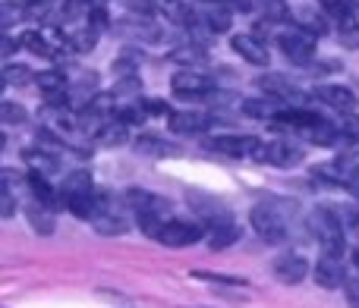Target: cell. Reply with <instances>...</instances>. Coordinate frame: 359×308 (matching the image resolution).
<instances>
[{
  "label": "cell",
  "instance_id": "cell-1",
  "mask_svg": "<svg viewBox=\"0 0 359 308\" xmlns=\"http://www.w3.org/2000/svg\"><path fill=\"white\" fill-rule=\"evenodd\" d=\"M249 220H252V230L265 242H287L293 236V230H297L299 204L293 202V198L268 195V198H262L259 204H252Z\"/></svg>",
  "mask_w": 359,
  "mask_h": 308
},
{
  "label": "cell",
  "instance_id": "cell-2",
  "mask_svg": "<svg viewBox=\"0 0 359 308\" xmlns=\"http://www.w3.org/2000/svg\"><path fill=\"white\" fill-rule=\"evenodd\" d=\"M306 230L316 236V242L325 248V255L344 252V223L331 208H312L306 214Z\"/></svg>",
  "mask_w": 359,
  "mask_h": 308
},
{
  "label": "cell",
  "instance_id": "cell-3",
  "mask_svg": "<svg viewBox=\"0 0 359 308\" xmlns=\"http://www.w3.org/2000/svg\"><path fill=\"white\" fill-rule=\"evenodd\" d=\"M205 148L227 154V158H259L262 142L255 136H243V132H230V136H208L205 139Z\"/></svg>",
  "mask_w": 359,
  "mask_h": 308
},
{
  "label": "cell",
  "instance_id": "cell-4",
  "mask_svg": "<svg viewBox=\"0 0 359 308\" xmlns=\"http://www.w3.org/2000/svg\"><path fill=\"white\" fill-rule=\"evenodd\" d=\"M186 198H189L192 211L202 217L205 230H215V227H224V223H233V217H230V208L217 202L215 195H205V192H186Z\"/></svg>",
  "mask_w": 359,
  "mask_h": 308
},
{
  "label": "cell",
  "instance_id": "cell-5",
  "mask_svg": "<svg viewBox=\"0 0 359 308\" xmlns=\"http://www.w3.org/2000/svg\"><path fill=\"white\" fill-rule=\"evenodd\" d=\"M278 44L280 50L287 54V60L293 63H312V57H316V35L306 29H293V31H280L278 35Z\"/></svg>",
  "mask_w": 359,
  "mask_h": 308
},
{
  "label": "cell",
  "instance_id": "cell-6",
  "mask_svg": "<svg viewBox=\"0 0 359 308\" xmlns=\"http://www.w3.org/2000/svg\"><path fill=\"white\" fill-rule=\"evenodd\" d=\"M88 223H92V227L98 230L101 236H120V233H126V227H130L123 208H120L114 198H101L98 211H95V217Z\"/></svg>",
  "mask_w": 359,
  "mask_h": 308
},
{
  "label": "cell",
  "instance_id": "cell-7",
  "mask_svg": "<svg viewBox=\"0 0 359 308\" xmlns=\"http://www.w3.org/2000/svg\"><path fill=\"white\" fill-rule=\"evenodd\" d=\"M205 236V230L198 223H189V220H168L158 236V242L168 248H186V246H196L198 239Z\"/></svg>",
  "mask_w": 359,
  "mask_h": 308
},
{
  "label": "cell",
  "instance_id": "cell-8",
  "mask_svg": "<svg viewBox=\"0 0 359 308\" xmlns=\"http://www.w3.org/2000/svg\"><path fill=\"white\" fill-rule=\"evenodd\" d=\"M170 88H174L177 98H208V92L215 85H211L208 76L196 73V69H180V73H174V79H170Z\"/></svg>",
  "mask_w": 359,
  "mask_h": 308
},
{
  "label": "cell",
  "instance_id": "cell-9",
  "mask_svg": "<svg viewBox=\"0 0 359 308\" xmlns=\"http://www.w3.org/2000/svg\"><path fill=\"white\" fill-rule=\"evenodd\" d=\"M316 173L322 179H328L331 186H344V189H353V186L359 183V164H353L350 158L328 160V164H322Z\"/></svg>",
  "mask_w": 359,
  "mask_h": 308
},
{
  "label": "cell",
  "instance_id": "cell-10",
  "mask_svg": "<svg viewBox=\"0 0 359 308\" xmlns=\"http://www.w3.org/2000/svg\"><path fill=\"white\" fill-rule=\"evenodd\" d=\"M211 126V117L205 111H177L168 117V130L174 136H198Z\"/></svg>",
  "mask_w": 359,
  "mask_h": 308
},
{
  "label": "cell",
  "instance_id": "cell-11",
  "mask_svg": "<svg viewBox=\"0 0 359 308\" xmlns=\"http://www.w3.org/2000/svg\"><path fill=\"white\" fill-rule=\"evenodd\" d=\"M271 271H274V277H278L280 284L297 286V284H303V280H306V274H309V265H306L303 255L287 252V255H280V258L274 261Z\"/></svg>",
  "mask_w": 359,
  "mask_h": 308
},
{
  "label": "cell",
  "instance_id": "cell-12",
  "mask_svg": "<svg viewBox=\"0 0 359 308\" xmlns=\"http://www.w3.org/2000/svg\"><path fill=\"white\" fill-rule=\"evenodd\" d=\"M316 284L322 286V290H337V286L347 284V271H344L341 258L337 255H322V258L316 261Z\"/></svg>",
  "mask_w": 359,
  "mask_h": 308
},
{
  "label": "cell",
  "instance_id": "cell-13",
  "mask_svg": "<svg viewBox=\"0 0 359 308\" xmlns=\"http://www.w3.org/2000/svg\"><path fill=\"white\" fill-rule=\"evenodd\" d=\"M233 50L243 57L246 63H252V66H268V48H265V41H259V38L252 35V31H243V35H233Z\"/></svg>",
  "mask_w": 359,
  "mask_h": 308
},
{
  "label": "cell",
  "instance_id": "cell-14",
  "mask_svg": "<svg viewBox=\"0 0 359 308\" xmlns=\"http://www.w3.org/2000/svg\"><path fill=\"white\" fill-rule=\"evenodd\" d=\"M318 98L325 101L328 107H334V111H341V113H353L356 111V94H353V88H347V85H318Z\"/></svg>",
  "mask_w": 359,
  "mask_h": 308
},
{
  "label": "cell",
  "instance_id": "cell-15",
  "mask_svg": "<svg viewBox=\"0 0 359 308\" xmlns=\"http://www.w3.org/2000/svg\"><path fill=\"white\" fill-rule=\"evenodd\" d=\"M299 158H303L299 148H293V145H287L284 139H278V142H271V145H262V151L255 160H265V164H274V167H293Z\"/></svg>",
  "mask_w": 359,
  "mask_h": 308
},
{
  "label": "cell",
  "instance_id": "cell-16",
  "mask_svg": "<svg viewBox=\"0 0 359 308\" xmlns=\"http://www.w3.org/2000/svg\"><path fill=\"white\" fill-rule=\"evenodd\" d=\"M82 195H95V179L88 170H76L63 179L60 186V204L69 202V198H82Z\"/></svg>",
  "mask_w": 359,
  "mask_h": 308
},
{
  "label": "cell",
  "instance_id": "cell-17",
  "mask_svg": "<svg viewBox=\"0 0 359 308\" xmlns=\"http://www.w3.org/2000/svg\"><path fill=\"white\" fill-rule=\"evenodd\" d=\"M19 44L35 50V54H41V57H50V60L60 57V41H54L50 35H41V31H25V35L19 38Z\"/></svg>",
  "mask_w": 359,
  "mask_h": 308
},
{
  "label": "cell",
  "instance_id": "cell-18",
  "mask_svg": "<svg viewBox=\"0 0 359 308\" xmlns=\"http://www.w3.org/2000/svg\"><path fill=\"white\" fill-rule=\"evenodd\" d=\"M243 113L252 120H278L280 113H284V107H280V101H243Z\"/></svg>",
  "mask_w": 359,
  "mask_h": 308
},
{
  "label": "cell",
  "instance_id": "cell-19",
  "mask_svg": "<svg viewBox=\"0 0 359 308\" xmlns=\"http://www.w3.org/2000/svg\"><path fill=\"white\" fill-rule=\"evenodd\" d=\"M29 220H32V227H35V233H41V236L54 233V211L44 208L41 202H32L29 204Z\"/></svg>",
  "mask_w": 359,
  "mask_h": 308
},
{
  "label": "cell",
  "instance_id": "cell-20",
  "mask_svg": "<svg viewBox=\"0 0 359 308\" xmlns=\"http://www.w3.org/2000/svg\"><path fill=\"white\" fill-rule=\"evenodd\" d=\"M259 85L265 88V92L271 94V98H297V88H293V82L287 79V76H278V73L262 76Z\"/></svg>",
  "mask_w": 359,
  "mask_h": 308
},
{
  "label": "cell",
  "instance_id": "cell-21",
  "mask_svg": "<svg viewBox=\"0 0 359 308\" xmlns=\"http://www.w3.org/2000/svg\"><path fill=\"white\" fill-rule=\"evenodd\" d=\"M236 236H240V230H236L233 223H224V227L208 230V246L211 248H227V246L236 242Z\"/></svg>",
  "mask_w": 359,
  "mask_h": 308
},
{
  "label": "cell",
  "instance_id": "cell-22",
  "mask_svg": "<svg viewBox=\"0 0 359 308\" xmlns=\"http://www.w3.org/2000/svg\"><path fill=\"white\" fill-rule=\"evenodd\" d=\"M32 79H35V73H32L29 66H19V63H6L4 66V82L6 85L22 88V85H29Z\"/></svg>",
  "mask_w": 359,
  "mask_h": 308
},
{
  "label": "cell",
  "instance_id": "cell-23",
  "mask_svg": "<svg viewBox=\"0 0 359 308\" xmlns=\"http://www.w3.org/2000/svg\"><path fill=\"white\" fill-rule=\"evenodd\" d=\"M202 22L208 25L211 31H227L230 29V22H233V16H230L224 6H211V10H205L202 13Z\"/></svg>",
  "mask_w": 359,
  "mask_h": 308
},
{
  "label": "cell",
  "instance_id": "cell-24",
  "mask_svg": "<svg viewBox=\"0 0 359 308\" xmlns=\"http://www.w3.org/2000/svg\"><path fill=\"white\" fill-rule=\"evenodd\" d=\"M158 6H161L164 13H168L174 22H183V25H192V19H196V13H189V6L183 4V0H158Z\"/></svg>",
  "mask_w": 359,
  "mask_h": 308
},
{
  "label": "cell",
  "instance_id": "cell-25",
  "mask_svg": "<svg viewBox=\"0 0 359 308\" xmlns=\"http://www.w3.org/2000/svg\"><path fill=\"white\" fill-rule=\"evenodd\" d=\"M67 41H69V48H76V50H92L95 41H98V29H92V25H82L79 31H73V35L67 38Z\"/></svg>",
  "mask_w": 359,
  "mask_h": 308
},
{
  "label": "cell",
  "instance_id": "cell-26",
  "mask_svg": "<svg viewBox=\"0 0 359 308\" xmlns=\"http://www.w3.org/2000/svg\"><path fill=\"white\" fill-rule=\"evenodd\" d=\"M337 29H341V41L347 44V48H359V22L353 19V13L337 19Z\"/></svg>",
  "mask_w": 359,
  "mask_h": 308
},
{
  "label": "cell",
  "instance_id": "cell-27",
  "mask_svg": "<svg viewBox=\"0 0 359 308\" xmlns=\"http://www.w3.org/2000/svg\"><path fill=\"white\" fill-rule=\"evenodd\" d=\"M136 148L142 151V154H174V151H177L174 145L161 142L158 136H139V139H136Z\"/></svg>",
  "mask_w": 359,
  "mask_h": 308
},
{
  "label": "cell",
  "instance_id": "cell-28",
  "mask_svg": "<svg viewBox=\"0 0 359 308\" xmlns=\"http://www.w3.org/2000/svg\"><path fill=\"white\" fill-rule=\"evenodd\" d=\"M126 136H130V126H126L123 120H117V123H111L107 130L98 132L101 145H120V142H126Z\"/></svg>",
  "mask_w": 359,
  "mask_h": 308
},
{
  "label": "cell",
  "instance_id": "cell-29",
  "mask_svg": "<svg viewBox=\"0 0 359 308\" xmlns=\"http://www.w3.org/2000/svg\"><path fill=\"white\" fill-rule=\"evenodd\" d=\"M0 120H4V123H25V107L13 104V101H4V104H0Z\"/></svg>",
  "mask_w": 359,
  "mask_h": 308
},
{
  "label": "cell",
  "instance_id": "cell-30",
  "mask_svg": "<svg viewBox=\"0 0 359 308\" xmlns=\"http://www.w3.org/2000/svg\"><path fill=\"white\" fill-rule=\"evenodd\" d=\"M192 277L211 280V284H227V286H246V280H240V277H224V274H211V271H192Z\"/></svg>",
  "mask_w": 359,
  "mask_h": 308
},
{
  "label": "cell",
  "instance_id": "cell-31",
  "mask_svg": "<svg viewBox=\"0 0 359 308\" xmlns=\"http://www.w3.org/2000/svg\"><path fill=\"white\" fill-rule=\"evenodd\" d=\"M334 214L344 227H359V211L353 208V204H341V208H334Z\"/></svg>",
  "mask_w": 359,
  "mask_h": 308
},
{
  "label": "cell",
  "instance_id": "cell-32",
  "mask_svg": "<svg viewBox=\"0 0 359 308\" xmlns=\"http://www.w3.org/2000/svg\"><path fill=\"white\" fill-rule=\"evenodd\" d=\"M126 10H133L136 16H151L155 13V0H123Z\"/></svg>",
  "mask_w": 359,
  "mask_h": 308
},
{
  "label": "cell",
  "instance_id": "cell-33",
  "mask_svg": "<svg viewBox=\"0 0 359 308\" xmlns=\"http://www.w3.org/2000/svg\"><path fill=\"white\" fill-rule=\"evenodd\" d=\"M344 296H347L350 308H359V277H353V280H347V284H344Z\"/></svg>",
  "mask_w": 359,
  "mask_h": 308
},
{
  "label": "cell",
  "instance_id": "cell-34",
  "mask_svg": "<svg viewBox=\"0 0 359 308\" xmlns=\"http://www.w3.org/2000/svg\"><path fill=\"white\" fill-rule=\"evenodd\" d=\"M202 50H196V48H186V50H177L174 54V60H180V63H196V60H202Z\"/></svg>",
  "mask_w": 359,
  "mask_h": 308
},
{
  "label": "cell",
  "instance_id": "cell-35",
  "mask_svg": "<svg viewBox=\"0 0 359 308\" xmlns=\"http://www.w3.org/2000/svg\"><path fill=\"white\" fill-rule=\"evenodd\" d=\"M145 113H149V117H161V113H168V104H164V101H145Z\"/></svg>",
  "mask_w": 359,
  "mask_h": 308
},
{
  "label": "cell",
  "instance_id": "cell-36",
  "mask_svg": "<svg viewBox=\"0 0 359 308\" xmlns=\"http://www.w3.org/2000/svg\"><path fill=\"white\" fill-rule=\"evenodd\" d=\"M13 22H16V6H13V4H4V31H10Z\"/></svg>",
  "mask_w": 359,
  "mask_h": 308
},
{
  "label": "cell",
  "instance_id": "cell-37",
  "mask_svg": "<svg viewBox=\"0 0 359 308\" xmlns=\"http://www.w3.org/2000/svg\"><path fill=\"white\" fill-rule=\"evenodd\" d=\"M88 4H92V10H95V6H104L107 0H88Z\"/></svg>",
  "mask_w": 359,
  "mask_h": 308
},
{
  "label": "cell",
  "instance_id": "cell-38",
  "mask_svg": "<svg viewBox=\"0 0 359 308\" xmlns=\"http://www.w3.org/2000/svg\"><path fill=\"white\" fill-rule=\"evenodd\" d=\"M353 267L359 271V252H353Z\"/></svg>",
  "mask_w": 359,
  "mask_h": 308
},
{
  "label": "cell",
  "instance_id": "cell-39",
  "mask_svg": "<svg viewBox=\"0 0 359 308\" xmlns=\"http://www.w3.org/2000/svg\"><path fill=\"white\" fill-rule=\"evenodd\" d=\"M208 4H230V0H208Z\"/></svg>",
  "mask_w": 359,
  "mask_h": 308
}]
</instances>
